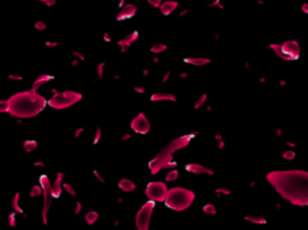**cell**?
Returning a JSON list of instances; mask_svg holds the SVG:
<instances>
[{
  "label": "cell",
  "mask_w": 308,
  "mask_h": 230,
  "mask_svg": "<svg viewBox=\"0 0 308 230\" xmlns=\"http://www.w3.org/2000/svg\"><path fill=\"white\" fill-rule=\"evenodd\" d=\"M269 182L276 191L294 205H308V173L302 170L271 171Z\"/></svg>",
  "instance_id": "1"
},
{
  "label": "cell",
  "mask_w": 308,
  "mask_h": 230,
  "mask_svg": "<svg viewBox=\"0 0 308 230\" xmlns=\"http://www.w3.org/2000/svg\"><path fill=\"white\" fill-rule=\"evenodd\" d=\"M10 112L17 116H33L45 107V99L33 92H23L13 96L8 101Z\"/></svg>",
  "instance_id": "2"
},
{
  "label": "cell",
  "mask_w": 308,
  "mask_h": 230,
  "mask_svg": "<svg viewBox=\"0 0 308 230\" xmlns=\"http://www.w3.org/2000/svg\"><path fill=\"white\" fill-rule=\"evenodd\" d=\"M193 200L194 193L184 188H172L170 192H168V196L165 198L166 205L176 211L185 210L190 206Z\"/></svg>",
  "instance_id": "3"
},
{
  "label": "cell",
  "mask_w": 308,
  "mask_h": 230,
  "mask_svg": "<svg viewBox=\"0 0 308 230\" xmlns=\"http://www.w3.org/2000/svg\"><path fill=\"white\" fill-rule=\"evenodd\" d=\"M271 47L276 50V53L280 58H283L285 60H295L300 55V47H299V43L295 41H288V42L283 43L282 46L271 44Z\"/></svg>",
  "instance_id": "4"
},
{
  "label": "cell",
  "mask_w": 308,
  "mask_h": 230,
  "mask_svg": "<svg viewBox=\"0 0 308 230\" xmlns=\"http://www.w3.org/2000/svg\"><path fill=\"white\" fill-rule=\"evenodd\" d=\"M81 99V96L75 92H64V94H59L56 95L53 99L49 101V104L54 108H65L69 107L70 104L77 102Z\"/></svg>",
  "instance_id": "5"
},
{
  "label": "cell",
  "mask_w": 308,
  "mask_h": 230,
  "mask_svg": "<svg viewBox=\"0 0 308 230\" xmlns=\"http://www.w3.org/2000/svg\"><path fill=\"white\" fill-rule=\"evenodd\" d=\"M154 209V202L153 201H149L147 202L142 209L141 211L138 212L136 218V224L138 229L146 230L149 225V218H151V215H152V211Z\"/></svg>",
  "instance_id": "6"
},
{
  "label": "cell",
  "mask_w": 308,
  "mask_h": 230,
  "mask_svg": "<svg viewBox=\"0 0 308 230\" xmlns=\"http://www.w3.org/2000/svg\"><path fill=\"white\" fill-rule=\"evenodd\" d=\"M147 196L157 201H163L168 196L166 186L161 182H152L147 187Z\"/></svg>",
  "instance_id": "7"
},
{
  "label": "cell",
  "mask_w": 308,
  "mask_h": 230,
  "mask_svg": "<svg viewBox=\"0 0 308 230\" xmlns=\"http://www.w3.org/2000/svg\"><path fill=\"white\" fill-rule=\"evenodd\" d=\"M133 128L136 132H140V133H146L149 130V122L147 121V119L142 114H140L133 121Z\"/></svg>",
  "instance_id": "8"
},
{
  "label": "cell",
  "mask_w": 308,
  "mask_h": 230,
  "mask_svg": "<svg viewBox=\"0 0 308 230\" xmlns=\"http://www.w3.org/2000/svg\"><path fill=\"white\" fill-rule=\"evenodd\" d=\"M187 169L191 173H195V174H202V173H206V174H212V170L207 169L202 165H198V164H189L187 165Z\"/></svg>",
  "instance_id": "9"
},
{
  "label": "cell",
  "mask_w": 308,
  "mask_h": 230,
  "mask_svg": "<svg viewBox=\"0 0 308 230\" xmlns=\"http://www.w3.org/2000/svg\"><path fill=\"white\" fill-rule=\"evenodd\" d=\"M119 187H120L123 191L129 192V191H133V190L135 188V185H134L131 181H129V180H122L120 183H119Z\"/></svg>",
  "instance_id": "10"
},
{
  "label": "cell",
  "mask_w": 308,
  "mask_h": 230,
  "mask_svg": "<svg viewBox=\"0 0 308 230\" xmlns=\"http://www.w3.org/2000/svg\"><path fill=\"white\" fill-rule=\"evenodd\" d=\"M176 6H177L176 2H165V4L163 5V7H161V11H163V13L168 15V13H170V12H172V11L174 10Z\"/></svg>",
  "instance_id": "11"
},
{
  "label": "cell",
  "mask_w": 308,
  "mask_h": 230,
  "mask_svg": "<svg viewBox=\"0 0 308 230\" xmlns=\"http://www.w3.org/2000/svg\"><path fill=\"white\" fill-rule=\"evenodd\" d=\"M187 63H191L194 65H204V64H208L209 60H207V59H187Z\"/></svg>",
  "instance_id": "12"
},
{
  "label": "cell",
  "mask_w": 308,
  "mask_h": 230,
  "mask_svg": "<svg viewBox=\"0 0 308 230\" xmlns=\"http://www.w3.org/2000/svg\"><path fill=\"white\" fill-rule=\"evenodd\" d=\"M245 219H248L250 222H255V223H265L266 222L264 218H259V217H245Z\"/></svg>",
  "instance_id": "13"
},
{
  "label": "cell",
  "mask_w": 308,
  "mask_h": 230,
  "mask_svg": "<svg viewBox=\"0 0 308 230\" xmlns=\"http://www.w3.org/2000/svg\"><path fill=\"white\" fill-rule=\"evenodd\" d=\"M96 217H98V213H95V212L88 213V215H87V221H88V223H93V222L96 219Z\"/></svg>",
  "instance_id": "14"
},
{
  "label": "cell",
  "mask_w": 308,
  "mask_h": 230,
  "mask_svg": "<svg viewBox=\"0 0 308 230\" xmlns=\"http://www.w3.org/2000/svg\"><path fill=\"white\" fill-rule=\"evenodd\" d=\"M10 109L8 102H0V112H6Z\"/></svg>",
  "instance_id": "15"
},
{
  "label": "cell",
  "mask_w": 308,
  "mask_h": 230,
  "mask_svg": "<svg viewBox=\"0 0 308 230\" xmlns=\"http://www.w3.org/2000/svg\"><path fill=\"white\" fill-rule=\"evenodd\" d=\"M204 211L207 212V213H215V209L213 205H206L204 207Z\"/></svg>",
  "instance_id": "16"
},
{
  "label": "cell",
  "mask_w": 308,
  "mask_h": 230,
  "mask_svg": "<svg viewBox=\"0 0 308 230\" xmlns=\"http://www.w3.org/2000/svg\"><path fill=\"white\" fill-rule=\"evenodd\" d=\"M283 156H284V158H286V160H291V158L295 157V154H294L293 151H286Z\"/></svg>",
  "instance_id": "17"
},
{
  "label": "cell",
  "mask_w": 308,
  "mask_h": 230,
  "mask_svg": "<svg viewBox=\"0 0 308 230\" xmlns=\"http://www.w3.org/2000/svg\"><path fill=\"white\" fill-rule=\"evenodd\" d=\"M177 176H178L177 171H171V173H170V174L166 176V179H168V180H174Z\"/></svg>",
  "instance_id": "18"
},
{
  "label": "cell",
  "mask_w": 308,
  "mask_h": 230,
  "mask_svg": "<svg viewBox=\"0 0 308 230\" xmlns=\"http://www.w3.org/2000/svg\"><path fill=\"white\" fill-rule=\"evenodd\" d=\"M302 8H303V11H305L306 13H308V5L307 4H305V5L302 6Z\"/></svg>",
  "instance_id": "19"
}]
</instances>
